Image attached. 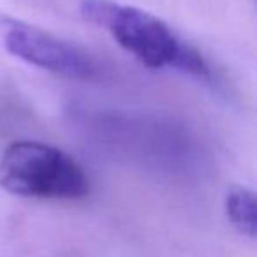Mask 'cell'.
Segmentation results:
<instances>
[{
  "mask_svg": "<svg viewBox=\"0 0 257 257\" xmlns=\"http://www.w3.org/2000/svg\"><path fill=\"white\" fill-rule=\"evenodd\" d=\"M79 11L86 22L109 32L125 51L147 67H171L197 79H211L210 65L203 55L183 43L159 16L113 0H83Z\"/></svg>",
  "mask_w": 257,
  "mask_h": 257,
  "instance_id": "cell-1",
  "label": "cell"
},
{
  "mask_svg": "<svg viewBox=\"0 0 257 257\" xmlns=\"http://www.w3.org/2000/svg\"><path fill=\"white\" fill-rule=\"evenodd\" d=\"M0 185L34 199L72 201L88 194L83 168L60 148L41 141H15L0 159Z\"/></svg>",
  "mask_w": 257,
  "mask_h": 257,
  "instance_id": "cell-2",
  "label": "cell"
},
{
  "mask_svg": "<svg viewBox=\"0 0 257 257\" xmlns=\"http://www.w3.org/2000/svg\"><path fill=\"white\" fill-rule=\"evenodd\" d=\"M4 48L20 60L71 79H93L99 64L85 50L22 20H2Z\"/></svg>",
  "mask_w": 257,
  "mask_h": 257,
  "instance_id": "cell-3",
  "label": "cell"
},
{
  "mask_svg": "<svg viewBox=\"0 0 257 257\" xmlns=\"http://www.w3.org/2000/svg\"><path fill=\"white\" fill-rule=\"evenodd\" d=\"M225 215L241 234L250 238L257 231V201L255 194L246 187H232L225 196Z\"/></svg>",
  "mask_w": 257,
  "mask_h": 257,
  "instance_id": "cell-4",
  "label": "cell"
}]
</instances>
